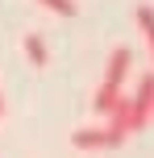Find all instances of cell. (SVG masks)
<instances>
[{
	"mask_svg": "<svg viewBox=\"0 0 154 158\" xmlns=\"http://www.w3.org/2000/svg\"><path fill=\"white\" fill-rule=\"evenodd\" d=\"M150 121H154V104H150Z\"/></svg>",
	"mask_w": 154,
	"mask_h": 158,
	"instance_id": "cell-8",
	"label": "cell"
},
{
	"mask_svg": "<svg viewBox=\"0 0 154 158\" xmlns=\"http://www.w3.org/2000/svg\"><path fill=\"white\" fill-rule=\"evenodd\" d=\"M71 146L75 150H108V129H75Z\"/></svg>",
	"mask_w": 154,
	"mask_h": 158,
	"instance_id": "cell-2",
	"label": "cell"
},
{
	"mask_svg": "<svg viewBox=\"0 0 154 158\" xmlns=\"http://www.w3.org/2000/svg\"><path fill=\"white\" fill-rule=\"evenodd\" d=\"M138 25H142V38H146V46H150V58H154V8H146V4L138 8Z\"/></svg>",
	"mask_w": 154,
	"mask_h": 158,
	"instance_id": "cell-5",
	"label": "cell"
},
{
	"mask_svg": "<svg viewBox=\"0 0 154 158\" xmlns=\"http://www.w3.org/2000/svg\"><path fill=\"white\" fill-rule=\"evenodd\" d=\"M0 117H4V96H0Z\"/></svg>",
	"mask_w": 154,
	"mask_h": 158,
	"instance_id": "cell-7",
	"label": "cell"
},
{
	"mask_svg": "<svg viewBox=\"0 0 154 158\" xmlns=\"http://www.w3.org/2000/svg\"><path fill=\"white\" fill-rule=\"evenodd\" d=\"M25 54H29V63H33V67H46V63H50L46 42H42L38 33H29V38H25Z\"/></svg>",
	"mask_w": 154,
	"mask_h": 158,
	"instance_id": "cell-4",
	"label": "cell"
},
{
	"mask_svg": "<svg viewBox=\"0 0 154 158\" xmlns=\"http://www.w3.org/2000/svg\"><path fill=\"white\" fill-rule=\"evenodd\" d=\"M125 96V87H113V83H100L96 87V96H92V108L100 112V117H108V112L117 108V100Z\"/></svg>",
	"mask_w": 154,
	"mask_h": 158,
	"instance_id": "cell-3",
	"label": "cell"
},
{
	"mask_svg": "<svg viewBox=\"0 0 154 158\" xmlns=\"http://www.w3.org/2000/svg\"><path fill=\"white\" fill-rule=\"evenodd\" d=\"M42 4L50 13H58V17H75V0H42Z\"/></svg>",
	"mask_w": 154,
	"mask_h": 158,
	"instance_id": "cell-6",
	"label": "cell"
},
{
	"mask_svg": "<svg viewBox=\"0 0 154 158\" xmlns=\"http://www.w3.org/2000/svg\"><path fill=\"white\" fill-rule=\"evenodd\" d=\"M129 67H133V54H129V46H117L113 54H108L104 83H113V87H125V75H129Z\"/></svg>",
	"mask_w": 154,
	"mask_h": 158,
	"instance_id": "cell-1",
	"label": "cell"
}]
</instances>
